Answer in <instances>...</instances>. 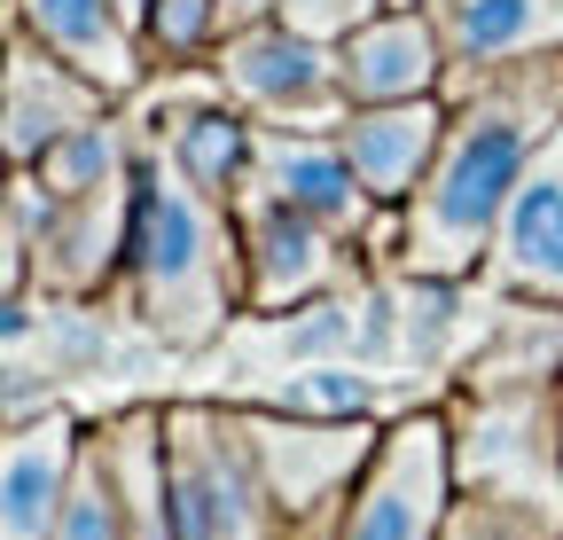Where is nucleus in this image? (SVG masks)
Wrapping results in <instances>:
<instances>
[{"label":"nucleus","mask_w":563,"mask_h":540,"mask_svg":"<svg viewBox=\"0 0 563 540\" xmlns=\"http://www.w3.org/2000/svg\"><path fill=\"white\" fill-rule=\"evenodd\" d=\"M235 196H266V205H290L321 228H336L344 243H361L368 220L384 212L376 196L361 188V173H352L344 142L336 133H290V125H258L251 133V173ZM228 196V205H235Z\"/></svg>","instance_id":"9"},{"label":"nucleus","mask_w":563,"mask_h":540,"mask_svg":"<svg viewBox=\"0 0 563 540\" xmlns=\"http://www.w3.org/2000/svg\"><path fill=\"white\" fill-rule=\"evenodd\" d=\"M439 540H563V517H548L532 502H509V494H462L446 509Z\"/></svg>","instance_id":"20"},{"label":"nucleus","mask_w":563,"mask_h":540,"mask_svg":"<svg viewBox=\"0 0 563 540\" xmlns=\"http://www.w3.org/2000/svg\"><path fill=\"white\" fill-rule=\"evenodd\" d=\"M454 431L439 408L384 423L361 486L344 494V540H439L454 509Z\"/></svg>","instance_id":"6"},{"label":"nucleus","mask_w":563,"mask_h":540,"mask_svg":"<svg viewBox=\"0 0 563 540\" xmlns=\"http://www.w3.org/2000/svg\"><path fill=\"white\" fill-rule=\"evenodd\" d=\"M235 24H228V0H150L141 16V40H150V63H196L211 55Z\"/></svg>","instance_id":"19"},{"label":"nucleus","mask_w":563,"mask_h":540,"mask_svg":"<svg viewBox=\"0 0 563 540\" xmlns=\"http://www.w3.org/2000/svg\"><path fill=\"white\" fill-rule=\"evenodd\" d=\"M0 79H9V32H0Z\"/></svg>","instance_id":"26"},{"label":"nucleus","mask_w":563,"mask_h":540,"mask_svg":"<svg viewBox=\"0 0 563 540\" xmlns=\"http://www.w3.org/2000/svg\"><path fill=\"white\" fill-rule=\"evenodd\" d=\"M336 63H344V95L352 110L361 102H415V95H446V32L431 9H384L368 16L361 32L336 40Z\"/></svg>","instance_id":"13"},{"label":"nucleus","mask_w":563,"mask_h":540,"mask_svg":"<svg viewBox=\"0 0 563 540\" xmlns=\"http://www.w3.org/2000/svg\"><path fill=\"white\" fill-rule=\"evenodd\" d=\"M454 478L563 517V416L555 384H470L454 399Z\"/></svg>","instance_id":"4"},{"label":"nucleus","mask_w":563,"mask_h":540,"mask_svg":"<svg viewBox=\"0 0 563 540\" xmlns=\"http://www.w3.org/2000/svg\"><path fill=\"white\" fill-rule=\"evenodd\" d=\"M79 423L70 416H16L0 423V540H47L63 502H70V478H79Z\"/></svg>","instance_id":"14"},{"label":"nucleus","mask_w":563,"mask_h":540,"mask_svg":"<svg viewBox=\"0 0 563 540\" xmlns=\"http://www.w3.org/2000/svg\"><path fill=\"white\" fill-rule=\"evenodd\" d=\"M563 133V47L525 55L501 71H446V142L399 205V275L462 283L485 266L517 180Z\"/></svg>","instance_id":"1"},{"label":"nucleus","mask_w":563,"mask_h":540,"mask_svg":"<svg viewBox=\"0 0 563 540\" xmlns=\"http://www.w3.org/2000/svg\"><path fill=\"white\" fill-rule=\"evenodd\" d=\"M165 454L180 540H290V517H282L235 408H203V399L165 408Z\"/></svg>","instance_id":"3"},{"label":"nucleus","mask_w":563,"mask_h":540,"mask_svg":"<svg viewBox=\"0 0 563 540\" xmlns=\"http://www.w3.org/2000/svg\"><path fill=\"white\" fill-rule=\"evenodd\" d=\"M477 275L501 290V298L563 306V133L532 157V173L517 180V196H509L501 228H493Z\"/></svg>","instance_id":"11"},{"label":"nucleus","mask_w":563,"mask_h":540,"mask_svg":"<svg viewBox=\"0 0 563 540\" xmlns=\"http://www.w3.org/2000/svg\"><path fill=\"white\" fill-rule=\"evenodd\" d=\"M0 205H9V173H0Z\"/></svg>","instance_id":"28"},{"label":"nucleus","mask_w":563,"mask_h":540,"mask_svg":"<svg viewBox=\"0 0 563 540\" xmlns=\"http://www.w3.org/2000/svg\"><path fill=\"white\" fill-rule=\"evenodd\" d=\"M555 416H563V376H555Z\"/></svg>","instance_id":"27"},{"label":"nucleus","mask_w":563,"mask_h":540,"mask_svg":"<svg viewBox=\"0 0 563 540\" xmlns=\"http://www.w3.org/2000/svg\"><path fill=\"white\" fill-rule=\"evenodd\" d=\"M439 32L454 71H501L525 55L563 47V0H439Z\"/></svg>","instance_id":"16"},{"label":"nucleus","mask_w":563,"mask_h":540,"mask_svg":"<svg viewBox=\"0 0 563 540\" xmlns=\"http://www.w3.org/2000/svg\"><path fill=\"white\" fill-rule=\"evenodd\" d=\"M220 95L235 110H251L258 125H290V133H336L352 118V95H344V63H336V40H313L298 24H243L228 32L220 47L203 55Z\"/></svg>","instance_id":"5"},{"label":"nucleus","mask_w":563,"mask_h":540,"mask_svg":"<svg viewBox=\"0 0 563 540\" xmlns=\"http://www.w3.org/2000/svg\"><path fill=\"white\" fill-rule=\"evenodd\" d=\"M47 540H133L102 439H87V454H79V478H70V502H63V517H55V532H47Z\"/></svg>","instance_id":"18"},{"label":"nucleus","mask_w":563,"mask_h":540,"mask_svg":"<svg viewBox=\"0 0 563 540\" xmlns=\"http://www.w3.org/2000/svg\"><path fill=\"white\" fill-rule=\"evenodd\" d=\"M16 32L87 71L110 102H133L150 87V40L125 16V0H16Z\"/></svg>","instance_id":"12"},{"label":"nucleus","mask_w":563,"mask_h":540,"mask_svg":"<svg viewBox=\"0 0 563 540\" xmlns=\"http://www.w3.org/2000/svg\"><path fill=\"white\" fill-rule=\"evenodd\" d=\"M235 416H243V439H251V454H258V470H266V486H274L290 525L344 502L361 486L376 439H384L376 416H282L266 399L258 408H235Z\"/></svg>","instance_id":"7"},{"label":"nucleus","mask_w":563,"mask_h":540,"mask_svg":"<svg viewBox=\"0 0 563 540\" xmlns=\"http://www.w3.org/2000/svg\"><path fill=\"white\" fill-rule=\"evenodd\" d=\"M266 408L282 416H376V376H361L352 361H298V368H282L274 384H258Z\"/></svg>","instance_id":"17"},{"label":"nucleus","mask_w":563,"mask_h":540,"mask_svg":"<svg viewBox=\"0 0 563 540\" xmlns=\"http://www.w3.org/2000/svg\"><path fill=\"white\" fill-rule=\"evenodd\" d=\"M290 540H344V502H329V509L298 517V525H290Z\"/></svg>","instance_id":"23"},{"label":"nucleus","mask_w":563,"mask_h":540,"mask_svg":"<svg viewBox=\"0 0 563 540\" xmlns=\"http://www.w3.org/2000/svg\"><path fill=\"white\" fill-rule=\"evenodd\" d=\"M0 165H9V157H0Z\"/></svg>","instance_id":"29"},{"label":"nucleus","mask_w":563,"mask_h":540,"mask_svg":"<svg viewBox=\"0 0 563 540\" xmlns=\"http://www.w3.org/2000/svg\"><path fill=\"white\" fill-rule=\"evenodd\" d=\"M336 142L352 157V173H361V188L376 196L384 212H399L407 196L422 188V173H431L439 142H446V95H415V102H361Z\"/></svg>","instance_id":"15"},{"label":"nucleus","mask_w":563,"mask_h":540,"mask_svg":"<svg viewBox=\"0 0 563 540\" xmlns=\"http://www.w3.org/2000/svg\"><path fill=\"white\" fill-rule=\"evenodd\" d=\"M125 16H133V24H141V16H150V0H125Z\"/></svg>","instance_id":"25"},{"label":"nucleus","mask_w":563,"mask_h":540,"mask_svg":"<svg viewBox=\"0 0 563 540\" xmlns=\"http://www.w3.org/2000/svg\"><path fill=\"white\" fill-rule=\"evenodd\" d=\"M235 235H243V306L251 313H298L313 298H336L352 258L344 235L290 212V205H266V196H235Z\"/></svg>","instance_id":"8"},{"label":"nucleus","mask_w":563,"mask_h":540,"mask_svg":"<svg viewBox=\"0 0 563 540\" xmlns=\"http://www.w3.org/2000/svg\"><path fill=\"white\" fill-rule=\"evenodd\" d=\"M32 290V235H24V220L0 205V306H16Z\"/></svg>","instance_id":"22"},{"label":"nucleus","mask_w":563,"mask_h":540,"mask_svg":"<svg viewBox=\"0 0 563 540\" xmlns=\"http://www.w3.org/2000/svg\"><path fill=\"white\" fill-rule=\"evenodd\" d=\"M266 16H282V0H228V24L243 32V24H266Z\"/></svg>","instance_id":"24"},{"label":"nucleus","mask_w":563,"mask_h":540,"mask_svg":"<svg viewBox=\"0 0 563 540\" xmlns=\"http://www.w3.org/2000/svg\"><path fill=\"white\" fill-rule=\"evenodd\" d=\"M125 306L173 353L211 345L243 306V235L220 196H203L157 133H141L133 165V228H125Z\"/></svg>","instance_id":"2"},{"label":"nucleus","mask_w":563,"mask_h":540,"mask_svg":"<svg viewBox=\"0 0 563 540\" xmlns=\"http://www.w3.org/2000/svg\"><path fill=\"white\" fill-rule=\"evenodd\" d=\"M368 16H384V0H282V24H298L313 40H344V32H361Z\"/></svg>","instance_id":"21"},{"label":"nucleus","mask_w":563,"mask_h":540,"mask_svg":"<svg viewBox=\"0 0 563 540\" xmlns=\"http://www.w3.org/2000/svg\"><path fill=\"white\" fill-rule=\"evenodd\" d=\"M110 110V95L87 79V71H70L63 55H47L32 32L9 40V79H0V157L16 165H40L63 133H79Z\"/></svg>","instance_id":"10"}]
</instances>
